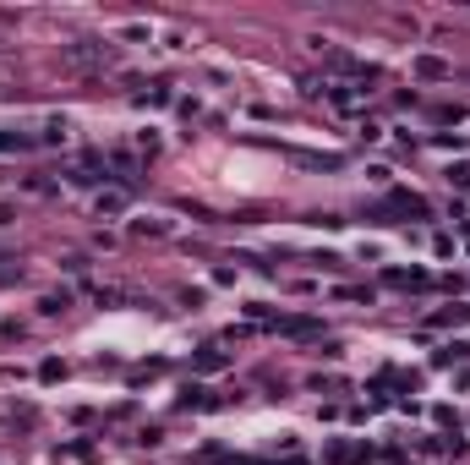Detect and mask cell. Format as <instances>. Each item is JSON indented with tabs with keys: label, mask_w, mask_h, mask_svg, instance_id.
<instances>
[{
	"label": "cell",
	"mask_w": 470,
	"mask_h": 465,
	"mask_svg": "<svg viewBox=\"0 0 470 465\" xmlns=\"http://www.w3.org/2000/svg\"><path fill=\"white\" fill-rule=\"evenodd\" d=\"M389 208L416 213V219H427V197H416V192H394V203H389Z\"/></svg>",
	"instance_id": "1"
},
{
	"label": "cell",
	"mask_w": 470,
	"mask_h": 465,
	"mask_svg": "<svg viewBox=\"0 0 470 465\" xmlns=\"http://www.w3.org/2000/svg\"><path fill=\"white\" fill-rule=\"evenodd\" d=\"M361 454H367L361 444H334V449H328V460H334V465H356Z\"/></svg>",
	"instance_id": "2"
},
{
	"label": "cell",
	"mask_w": 470,
	"mask_h": 465,
	"mask_svg": "<svg viewBox=\"0 0 470 465\" xmlns=\"http://www.w3.org/2000/svg\"><path fill=\"white\" fill-rule=\"evenodd\" d=\"M17 148H28V137H17V131H0V153H17Z\"/></svg>",
	"instance_id": "3"
},
{
	"label": "cell",
	"mask_w": 470,
	"mask_h": 465,
	"mask_svg": "<svg viewBox=\"0 0 470 465\" xmlns=\"http://www.w3.org/2000/svg\"><path fill=\"white\" fill-rule=\"evenodd\" d=\"M416 66H421V77H443V71H449V66H443V61H432V55H421Z\"/></svg>",
	"instance_id": "4"
},
{
	"label": "cell",
	"mask_w": 470,
	"mask_h": 465,
	"mask_svg": "<svg viewBox=\"0 0 470 465\" xmlns=\"http://www.w3.org/2000/svg\"><path fill=\"white\" fill-rule=\"evenodd\" d=\"M449 181H454V187H470V165H454V170H449Z\"/></svg>",
	"instance_id": "5"
}]
</instances>
